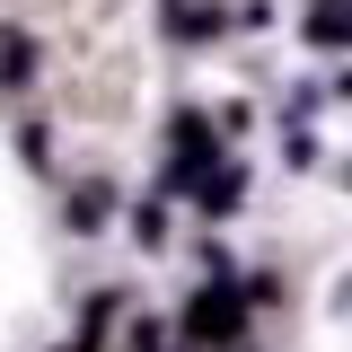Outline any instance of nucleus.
I'll return each mask as SVG.
<instances>
[{
    "instance_id": "nucleus-1",
    "label": "nucleus",
    "mask_w": 352,
    "mask_h": 352,
    "mask_svg": "<svg viewBox=\"0 0 352 352\" xmlns=\"http://www.w3.org/2000/svg\"><path fill=\"white\" fill-rule=\"evenodd\" d=\"M185 335H194V344H220V335H238V300H229V291L194 300V308H185Z\"/></svg>"
},
{
    "instance_id": "nucleus-4",
    "label": "nucleus",
    "mask_w": 352,
    "mask_h": 352,
    "mask_svg": "<svg viewBox=\"0 0 352 352\" xmlns=\"http://www.w3.org/2000/svg\"><path fill=\"white\" fill-rule=\"evenodd\" d=\"M308 36H317V44H352V9H344V18H335V9H326V18H317V27H308Z\"/></svg>"
},
{
    "instance_id": "nucleus-2",
    "label": "nucleus",
    "mask_w": 352,
    "mask_h": 352,
    "mask_svg": "<svg viewBox=\"0 0 352 352\" xmlns=\"http://www.w3.org/2000/svg\"><path fill=\"white\" fill-rule=\"evenodd\" d=\"M168 27H176V36H220V9H194V0H168Z\"/></svg>"
},
{
    "instance_id": "nucleus-3",
    "label": "nucleus",
    "mask_w": 352,
    "mask_h": 352,
    "mask_svg": "<svg viewBox=\"0 0 352 352\" xmlns=\"http://www.w3.org/2000/svg\"><path fill=\"white\" fill-rule=\"evenodd\" d=\"M27 71H36V53H27V36H9V27H0V80H27Z\"/></svg>"
}]
</instances>
